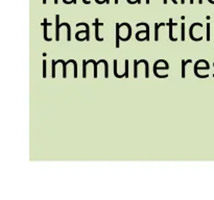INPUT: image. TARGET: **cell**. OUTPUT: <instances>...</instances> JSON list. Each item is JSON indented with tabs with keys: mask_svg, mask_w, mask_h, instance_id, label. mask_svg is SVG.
<instances>
[{
	"mask_svg": "<svg viewBox=\"0 0 214 200\" xmlns=\"http://www.w3.org/2000/svg\"><path fill=\"white\" fill-rule=\"evenodd\" d=\"M159 63H164V65L169 66L168 63H167L165 60H157V62H155V64H154V74H155V76L158 77V78H167V77H168V74L160 75L159 73H158V64H159Z\"/></svg>",
	"mask_w": 214,
	"mask_h": 200,
	"instance_id": "cell-1",
	"label": "cell"
},
{
	"mask_svg": "<svg viewBox=\"0 0 214 200\" xmlns=\"http://www.w3.org/2000/svg\"><path fill=\"white\" fill-rule=\"evenodd\" d=\"M195 26H201L202 27V23H192L190 28H189V36H190V39L192 41H194V42H198V41H202L203 40V36H201V38H194L193 36V28L195 27Z\"/></svg>",
	"mask_w": 214,
	"mask_h": 200,
	"instance_id": "cell-2",
	"label": "cell"
},
{
	"mask_svg": "<svg viewBox=\"0 0 214 200\" xmlns=\"http://www.w3.org/2000/svg\"><path fill=\"white\" fill-rule=\"evenodd\" d=\"M62 27L60 23V15H55V41L60 42V28Z\"/></svg>",
	"mask_w": 214,
	"mask_h": 200,
	"instance_id": "cell-3",
	"label": "cell"
},
{
	"mask_svg": "<svg viewBox=\"0 0 214 200\" xmlns=\"http://www.w3.org/2000/svg\"><path fill=\"white\" fill-rule=\"evenodd\" d=\"M106 62H107L106 60H98V62H95L94 60H86V64H87V65L90 64V63H92V64H93V66H94V73H93V77H94V78H97V66L100 64V63H103V64H104Z\"/></svg>",
	"mask_w": 214,
	"mask_h": 200,
	"instance_id": "cell-4",
	"label": "cell"
},
{
	"mask_svg": "<svg viewBox=\"0 0 214 200\" xmlns=\"http://www.w3.org/2000/svg\"><path fill=\"white\" fill-rule=\"evenodd\" d=\"M94 26H95V39H96V41H99V42H103V38H100L98 35V28H99V26H103V23H99V20L98 19H95V22H94V24H93Z\"/></svg>",
	"mask_w": 214,
	"mask_h": 200,
	"instance_id": "cell-5",
	"label": "cell"
},
{
	"mask_svg": "<svg viewBox=\"0 0 214 200\" xmlns=\"http://www.w3.org/2000/svg\"><path fill=\"white\" fill-rule=\"evenodd\" d=\"M41 25L43 26V28H44V40L45 41H48V42H51L52 39L51 38H48L47 36V26H51L52 24L51 23H48L47 22V19H44V21H43V23H41Z\"/></svg>",
	"mask_w": 214,
	"mask_h": 200,
	"instance_id": "cell-6",
	"label": "cell"
},
{
	"mask_svg": "<svg viewBox=\"0 0 214 200\" xmlns=\"http://www.w3.org/2000/svg\"><path fill=\"white\" fill-rule=\"evenodd\" d=\"M166 25H168V27H169V39H170V41L177 42V38H174V36H172V27H174V26H177V23H174V22H172V18H169V22L166 24Z\"/></svg>",
	"mask_w": 214,
	"mask_h": 200,
	"instance_id": "cell-7",
	"label": "cell"
},
{
	"mask_svg": "<svg viewBox=\"0 0 214 200\" xmlns=\"http://www.w3.org/2000/svg\"><path fill=\"white\" fill-rule=\"evenodd\" d=\"M122 27L121 26V24H118V23H116V44H115V46H116V48H119L120 47V28Z\"/></svg>",
	"mask_w": 214,
	"mask_h": 200,
	"instance_id": "cell-8",
	"label": "cell"
},
{
	"mask_svg": "<svg viewBox=\"0 0 214 200\" xmlns=\"http://www.w3.org/2000/svg\"><path fill=\"white\" fill-rule=\"evenodd\" d=\"M190 63H192V60H182V73H181L182 78H185V76H186L185 69H186V66L190 64Z\"/></svg>",
	"mask_w": 214,
	"mask_h": 200,
	"instance_id": "cell-9",
	"label": "cell"
},
{
	"mask_svg": "<svg viewBox=\"0 0 214 200\" xmlns=\"http://www.w3.org/2000/svg\"><path fill=\"white\" fill-rule=\"evenodd\" d=\"M75 26H84L85 28H86V41H89L90 40V26L88 25L87 23H84V22H81V23H77Z\"/></svg>",
	"mask_w": 214,
	"mask_h": 200,
	"instance_id": "cell-10",
	"label": "cell"
},
{
	"mask_svg": "<svg viewBox=\"0 0 214 200\" xmlns=\"http://www.w3.org/2000/svg\"><path fill=\"white\" fill-rule=\"evenodd\" d=\"M137 27H139V26H145V29H146V33H145V39H146V41L148 42V41H150V36H149V25H148L147 23H144V22H141V23H138L137 25Z\"/></svg>",
	"mask_w": 214,
	"mask_h": 200,
	"instance_id": "cell-11",
	"label": "cell"
},
{
	"mask_svg": "<svg viewBox=\"0 0 214 200\" xmlns=\"http://www.w3.org/2000/svg\"><path fill=\"white\" fill-rule=\"evenodd\" d=\"M165 23H156L155 24V41H159V28L161 26H165Z\"/></svg>",
	"mask_w": 214,
	"mask_h": 200,
	"instance_id": "cell-12",
	"label": "cell"
},
{
	"mask_svg": "<svg viewBox=\"0 0 214 200\" xmlns=\"http://www.w3.org/2000/svg\"><path fill=\"white\" fill-rule=\"evenodd\" d=\"M138 62H139V64H144L145 65V77H146V78H148V77H149V71H148V67H149V66H148V62L146 60H138Z\"/></svg>",
	"mask_w": 214,
	"mask_h": 200,
	"instance_id": "cell-13",
	"label": "cell"
},
{
	"mask_svg": "<svg viewBox=\"0 0 214 200\" xmlns=\"http://www.w3.org/2000/svg\"><path fill=\"white\" fill-rule=\"evenodd\" d=\"M55 63H57V64L61 63V64L63 65V77H64V78H66V77H67V73H66V66H67V63L65 62V60H55Z\"/></svg>",
	"mask_w": 214,
	"mask_h": 200,
	"instance_id": "cell-14",
	"label": "cell"
},
{
	"mask_svg": "<svg viewBox=\"0 0 214 200\" xmlns=\"http://www.w3.org/2000/svg\"><path fill=\"white\" fill-rule=\"evenodd\" d=\"M61 26H66L67 27V41H71V28H70V25L68 23H62Z\"/></svg>",
	"mask_w": 214,
	"mask_h": 200,
	"instance_id": "cell-15",
	"label": "cell"
},
{
	"mask_svg": "<svg viewBox=\"0 0 214 200\" xmlns=\"http://www.w3.org/2000/svg\"><path fill=\"white\" fill-rule=\"evenodd\" d=\"M138 65H139V62L134 58V78H137L138 77V72H137Z\"/></svg>",
	"mask_w": 214,
	"mask_h": 200,
	"instance_id": "cell-16",
	"label": "cell"
},
{
	"mask_svg": "<svg viewBox=\"0 0 214 200\" xmlns=\"http://www.w3.org/2000/svg\"><path fill=\"white\" fill-rule=\"evenodd\" d=\"M125 71L123 73V77H125V78H128V60H125Z\"/></svg>",
	"mask_w": 214,
	"mask_h": 200,
	"instance_id": "cell-17",
	"label": "cell"
},
{
	"mask_svg": "<svg viewBox=\"0 0 214 200\" xmlns=\"http://www.w3.org/2000/svg\"><path fill=\"white\" fill-rule=\"evenodd\" d=\"M181 40L183 41V42H185V24H184V22L181 24Z\"/></svg>",
	"mask_w": 214,
	"mask_h": 200,
	"instance_id": "cell-18",
	"label": "cell"
},
{
	"mask_svg": "<svg viewBox=\"0 0 214 200\" xmlns=\"http://www.w3.org/2000/svg\"><path fill=\"white\" fill-rule=\"evenodd\" d=\"M51 64H52V71H51V77L54 78L55 77V66H57V63H55L54 60H51Z\"/></svg>",
	"mask_w": 214,
	"mask_h": 200,
	"instance_id": "cell-19",
	"label": "cell"
},
{
	"mask_svg": "<svg viewBox=\"0 0 214 200\" xmlns=\"http://www.w3.org/2000/svg\"><path fill=\"white\" fill-rule=\"evenodd\" d=\"M114 76L119 78V74L117 73V60H114Z\"/></svg>",
	"mask_w": 214,
	"mask_h": 200,
	"instance_id": "cell-20",
	"label": "cell"
},
{
	"mask_svg": "<svg viewBox=\"0 0 214 200\" xmlns=\"http://www.w3.org/2000/svg\"><path fill=\"white\" fill-rule=\"evenodd\" d=\"M43 78H46V76H47V75H46V60H43Z\"/></svg>",
	"mask_w": 214,
	"mask_h": 200,
	"instance_id": "cell-21",
	"label": "cell"
},
{
	"mask_svg": "<svg viewBox=\"0 0 214 200\" xmlns=\"http://www.w3.org/2000/svg\"><path fill=\"white\" fill-rule=\"evenodd\" d=\"M207 41H210V23H207Z\"/></svg>",
	"mask_w": 214,
	"mask_h": 200,
	"instance_id": "cell-22",
	"label": "cell"
},
{
	"mask_svg": "<svg viewBox=\"0 0 214 200\" xmlns=\"http://www.w3.org/2000/svg\"><path fill=\"white\" fill-rule=\"evenodd\" d=\"M95 2L97 4H103V3H106V1L104 0H103V1H100V0H95Z\"/></svg>",
	"mask_w": 214,
	"mask_h": 200,
	"instance_id": "cell-23",
	"label": "cell"
},
{
	"mask_svg": "<svg viewBox=\"0 0 214 200\" xmlns=\"http://www.w3.org/2000/svg\"><path fill=\"white\" fill-rule=\"evenodd\" d=\"M82 2H84L85 4H90L91 3V1H89V0H82Z\"/></svg>",
	"mask_w": 214,
	"mask_h": 200,
	"instance_id": "cell-24",
	"label": "cell"
},
{
	"mask_svg": "<svg viewBox=\"0 0 214 200\" xmlns=\"http://www.w3.org/2000/svg\"><path fill=\"white\" fill-rule=\"evenodd\" d=\"M171 1H172V3H174V4H177V0H171Z\"/></svg>",
	"mask_w": 214,
	"mask_h": 200,
	"instance_id": "cell-25",
	"label": "cell"
},
{
	"mask_svg": "<svg viewBox=\"0 0 214 200\" xmlns=\"http://www.w3.org/2000/svg\"><path fill=\"white\" fill-rule=\"evenodd\" d=\"M208 1L210 2L211 4H214V1H213V0H208Z\"/></svg>",
	"mask_w": 214,
	"mask_h": 200,
	"instance_id": "cell-26",
	"label": "cell"
},
{
	"mask_svg": "<svg viewBox=\"0 0 214 200\" xmlns=\"http://www.w3.org/2000/svg\"><path fill=\"white\" fill-rule=\"evenodd\" d=\"M104 1H106V3H107V4L110 3V0H104Z\"/></svg>",
	"mask_w": 214,
	"mask_h": 200,
	"instance_id": "cell-27",
	"label": "cell"
},
{
	"mask_svg": "<svg viewBox=\"0 0 214 200\" xmlns=\"http://www.w3.org/2000/svg\"><path fill=\"white\" fill-rule=\"evenodd\" d=\"M163 3H164V4H167V0H163Z\"/></svg>",
	"mask_w": 214,
	"mask_h": 200,
	"instance_id": "cell-28",
	"label": "cell"
},
{
	"mask_svg": "<svg viewBox=\"0 0 214 200\" xmlns=\"http://www.w3.org/2000/svg\"><path fill=\"white\" fill-rule=\"evenodd\" d=\"M72 3H74V4H76V0H72Z\"/></svg>",
	"mask_w": 214,
	"mask_h": 200,
	"instance_id": "cell-29",
	"label": "cell"
},
{
	"mask_svg": "<svg viewBox=\"0 0 214 200\" xmlns=\"http://www.w3.org/2000/svg\"><path fill=\"white\" fill-rule=\"evenodd\" d=\"M198 3H199V4H202V3H203V0H198Z\"/></svg>",
	"mask_w": 214,
	"mask_h": 200,
	"instance_id": "cell-30",
	"label": "cell"
},
{
	"mask_svg": "<svg viewBox=\"0 0 214 200\" xmlns=\"http://www.w3.org/2000/svg\"><path fill=\"white\" fill-rule=\"evenodd\" d=\"M42 3L43 4H46V0H42Z\"/></svg>",
	"mask_w": 214,
	"mask_h": 200,
	"instance_id": "cell-31",
	"label": "cell"
},
{
	"mask_svg": "<svg viewBox=\"0 0 214 200\" xmlns=\"http://www.w3.org/2000/svg\"><path fill=\"white\" fill-rule=\"evenodd\" d=\"M150 3V0H146V4H149Z\"/></svg>",
	"mask_w": 214,
	"mask_h": 200,
	"instance_id": "cell-32",
	"label": "cell"
},
{
	"mask_svg": "<svg viewBox=\"0 0 214 200\" xmlns=\"http://www.w3.org/2000/svg\"><path fill=\"white\" fill-rule=\"evenodd\" d=\"M59 3V1H58V0H54V4H58Z\"/></svg>",
	"mask_w": 214,
	"mask_h": 200,
	"instance_id": "cell-33",
	"label": "cell"
},
{
	"mask_svg": "<svg viewBox=\"0 0 214 200\" xmlns=\"http://www.w3.org/2000/svg\"><path fill=\"white\" fill-rule=\"evenodd\" d=\"M181 3L184 4V3H185V0H181Z\"/></svg>",
	"mask_w": 214,
	"mask_h": 200,
	"instance_id": "cell-34",
	"label": "cell"
},
{
	"mask_svg": "<svg viewBox=\"0 0 214 200\" xmlns=\"http://www.w3.org/2000/svg\"><path fill=\"white\" fill-rule=\"evenodd\" d=\"M137 3L140 4V3H141V0H137Z\"/></svg>",
	"mask_w": 214,
	"mask_h": 200,
	"instance_id": "cell-35",
	"label": "cell"
},
{
	"mask_svg": "<svg viewBox=\"0 0 214 200\" xmlns=\"http://www.w3.org/2000/svg\"><path fill=\"white\" fill-rule=\"evenodd\" d=\"M118 2H119V0H115V4H118Z\"/></svg>",
	"mask_w": 214,
	"mask_h": 200,
	"instance_id": "cell-36",
	"label": "cell"
},
{
	"mask_svg": "<svg viewBox=\"0 0 214 200\" xmlns=\"http://www.w3.org/2000/svg\"><path fill=\"white\" fill-rule=\"evenodd\" d=\"M193 2H194L193 0H190V4H193Z\"/></svg>",
	"mask_w": 214,
	"mask_h": 200,
	"instance_id": "cell-37",
	"label": "cell"
},
{
	"mask_svg": "<svg viewBox=\"0 0 214 200\" xmlns=\"http://www.w3.org/2000/svg\"><path fill=\"white\" fill-rule=\"evenodd\" d=\"M213 67H214V63H213ZM213 77H214V74H213Z\"/></svg>",
	"mask_w": 214,
	"mask_h": 200,
	"instance_id": "cell-38",
	"label": "cell"
}]
</instances>
